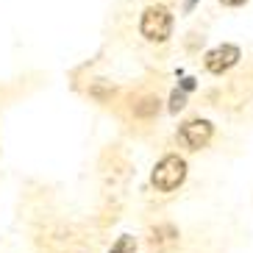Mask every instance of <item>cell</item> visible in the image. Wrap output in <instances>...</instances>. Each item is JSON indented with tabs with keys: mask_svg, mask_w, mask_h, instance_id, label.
<instances>
[{
	"mask_svg": "<svg viewBox=\"0 0 253 253\" xmlns=\"http://www.w3.org/2000/svg\"><path fill=\"white\" fill-rule=\"evenodd\" d=\"M198 3V0H186V11H192V6Z\"/></svg>",
	"mask_w": 253,
	"mask_h": 253,
	"instance_id": "obj_9",
	"label": "cell"
},
{
	"mask_svg": "<svg viewBox=\"0 0 253 253\" xmlns=\"http://www.w3.org/2000/svg\"><path fill=\"white\" fill-rule=\"evenodd\" d=\"M139 31L150 42H164L172 34V14L164 6H148L139 20Z\"/></svg>",
	"mask_w": 253,
	"mask_h": 253,
	"instance_id": "obj_2",
	"label": "cell"
},
{
	"mask_svg": "<svg viewBox=\"0 0 253 253\" xmlns=\"http://www.w3.org/2000/svg\"><path fill=\"white\" fill-rule=\"evenodd\" d=\"M186 178V162L181 156H164L162 162L153 167V186H156L159 192H172V189H178Z\"/></svg>",
	"mask_w": 253,
	"mask_h": 253,
	"instance_id": "obj_1",
	"label": "cell"
},
{
	"mask_svg": "<svg viewBox=\"0 0 253 253\" xmlns=\"http://www.w3.org/2000/svg\"><path fill=\"white\" fill-rule=\"evenodd\" d=\"M211 134H214V126L209 123V120H189V123H184L178 131L181 142H184L186 148L192 150H201L209 145V139H211Z\"/></svg>",
	"mask_w": 253,
	"mask_h": 253,
	"instance_id": "obj_3",
	"label": "cell"
},
{
	"mask_svg": "<svg viewBox=\"0 0 253 253\" xmlns=\"http://www.w3.org/2000/svg\"><path fill=\"white\" fill-rule=\"evenodd\" d=\"M223 6H242V3H248V0H220Z\"/></svg>",
	"mask_w": 253,
	"mask_h": 253,
	"instance_id": "obj_8",
	"label": "cell"
},
{
	"mask_svg": "<svg viewBox=\"0 0 253 253\" xmlns=\"http://www.w3.org/2000/svg\"><path fill=\"white\" fill-rule=\"evenodd\" d=\"M134 251H136L134 237H120V239H117V245H114L109 253H134Z\"/></svg>",
	"mask_w": 253,
	"mask_h": 253,
	"instance_id": "obj_6",
	"label": "cell"
},
{
	"mask_svg": "<svg viewBox=\"0 0 253 253\" xmlns=\"http://www.w3.org/2000/svg\"><path fill=\"white\" fill-rule=\"evenodd\" d=\"M184 103H186V95H184V89H175V92H172V97H170V112L172 114H178L181 112V109H184Z\"/></svg>",
	"mask_w": 253,
	"mask_h": 253,
	"instance_id": "obj_7",
	"label": "cell"
},
{
	"mask_svg": "<svg viewBox=\"0 0 253 253\" xmlns=\"http://www.w3.org/2000/svg\"><path fill=\"white\" fill-rule=\"evenodd\" d=\"M237 61H239V47H237V45H220V47H214V50L206 53L203 64H206L209 73L223 75L225 70H231Z\"/></svg>",
	"mask_w": 253,
	"mask_h": 253,
	"instance_id": "obj_4",
	"label": "cell"
},
{
	"mask_svg": "<svg viewBox=\"0 0 253 253\" xmlns=\"http://www.w3.org/2000/svg\"><path fill=\"white\" fill-rule=\"evenodd\" d=\"M156 112H159V100H156V97H145L142 103L134 106V114H136V117H153Z\"/></svg>",
	"mask_w": 253,
	"mask_h": 253,
	"instance_id": "obj_5",
	"label": "cell"
}]
</instances>
